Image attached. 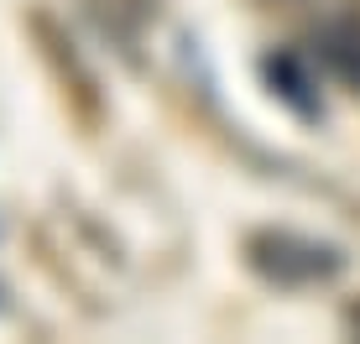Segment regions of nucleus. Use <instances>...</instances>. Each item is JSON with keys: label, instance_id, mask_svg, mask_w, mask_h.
Instances as JSON below:
<instances>
[{"label": "nucleus", "instance_id": "obj_1", "mask_svg": "<svg viewBox=\"0 0 360 344\" xmlns=\"http://www.w3.org/2000/svg\"><path fill=\"white\" fill-rule=\"evenodd\" d=\"M245 256L251 266L282 287H314V282H329L340 277L345 256L324 240H308V235H292V230H262V235L245 240Z\"/></svg>", "mask_w": 360, "mask_h": 344}, {"label": "nucleus", "instance_id": "obj_2", "mask_svg": "<svg viewBox=\"0 0 360 344\" xmlns=\"http://www.w3.org/2000/svg\"><path fill=\"white\" fill-rule=\"evenodd\" d=\"M329 58H334V68H340L350 84H360V27L355 21H345V27L329 32Z\"/></svg>", "mask_w": 360, "mask_h": 344}]
</instances>
